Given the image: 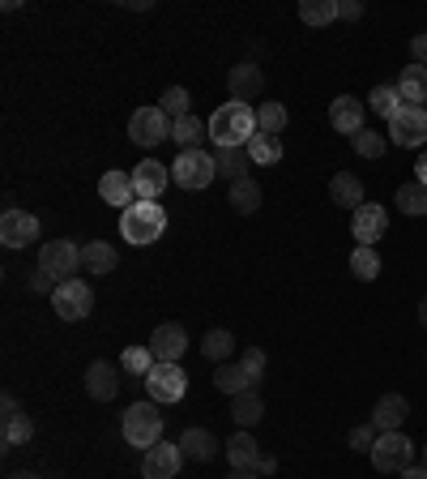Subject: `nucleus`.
Here are the masks:
<instances>
[{
	"mask_svg": "<svg viewBox=\"0 0 427 479\" xmlns=\"http://www.w3.org/2000/svg\"><path fill=\"white\" fill-rule=\"evenodd\" d=\"M256 137V111L248 103H222L210 116V142L218 150H231V146H248Z\"/></svg>",
	"mask_w": 427,
	"mask_h": 479,
	"instance_id": "f257e3e1",
	"label": "nucleus"
},
{
	"mask_svg": "<svg viewBox=\"0 0 427 479\" xmlns=\"http://www.w3.org/2000/svg\"><path fill=\"white\" fill-rule=\"evenodd\" d=\"M167 231V210L158 201H133L128 210H120V236L137 248H146L154 240H163Z\"/></svg>",
	"mask_w": 427,
	"mask_h": 479,
	"instance_id": "f03ea898",
	"label": "nucleus"
},
{
	"mask_svg": "<svg viewBox=\"0 0 427 479\" xmlns=\"http://www.w3.org/2000/svg\"><path fill=\"white\" fill-rule=\"evenodd\" d=\"M214 175H218V167H214V154H205V150H180V158L171 163V184H180L189 193L210 189Z\"/></svg>",
	"mask_w": 427,
	"mask_h": 479,
	"instance_id": "7ed1b4c3",
	"label": "nucleus"
},
{
	"mask_svg": "<svg viewBox=\"0 0 427 479\" xmlns=\"http://www.w3.org/2000/svg\"><path fill=\"white\" fill-rule=\"evenodd\" d=\"M158 436H163L158 402H133L125 411V441L137 445V450H149V445H158Z\"/></svg>",
	"mask_w": 427,
	"mask_h": 479,
	"instance_id": "20e7f679",
	"label": "nucleus"
},
{
	"mask_svg": "<svg viewBox=\"0 0 427 479\" xmlns=\"http://www.w3.org/2000/svg\"><path fill=\"white\" fill-rule=\"evenodd\" d=\"M52 308H56L60 321H85L94 313V291H90L85 279H64L52 291Z\"/></svg>",
	"mask_w": 427,
	"mask_h": 479,
	"instance_id": "39448f33",
	"label": "nucleus"
},
{
	"mask_svg": "<svg viewBox=\"0 0 427 479\" xmlns=\"http://www.w3.org/2000/svg\"><path fill=\"white\" fill-rule=\"evenodd\" d=\"M77 265H82V248L73 240H47L39 248V270L47 279H56V283L77 279Z\"/></svg>",
	"mask_w": 427,
	"mask_h": 479,
	"instance_id": "423d86ee",
	"label": "nucleus"
},
{
	"mask_svg": "<svg viewBox=\"0 0 427 479\" xmlns=\"http://www.w3.org/2000/svg\"><path fill=\"white\" fill-rule=\"evenodd\" d=\"M171 129H175V120H171L163 108H137L128 116V137L137 142V146H158V142H171Z\"/></svg>",
	"mask_w": 427,
	"mask_h": 479,
	"instance_id": "0eeeda50",
	"label": "nucleus"
},
{
	"mask_svg": "<svg viewBox=\"0 0 427 479\" xmlns=\"http://www.w3.org/2000/svg\"><path fill=\"white\" fill-rule=\"evenodd\" d=\"M389 142L402 150H419L427 142V108H410L402 103V111L389 120Z\"/></svg>",
	"mask_w": 427,
	"mask_h": 479,
	"instance_id": "6e6552de",
	"label": "nucleus"
},
{
	"mask_svg": "<svg viewBox=\"0 0 427 479\" xmlns=\"http://www.w3.org/2000/svg\"><path fill=\"white\" fill-rule=\"evenodd\" d=\"M146 394L149 402H180L189 394V372L180 364H154L146 377Z\"/></svg>",
	"mask_w": 427,
	"mask_h": 479,
	"instance_id": "1a4fd4ad",
	"label": "nucleus"
},
{
	"mask_svg": "<svg viewBox=\"0 0 427 479\" xmlns=\"http://www.w3.org/2000/svg\"><path fill=\"white\" fill-rule=\"evenodd\" d=\"M410 458H415V445L406 441V433H381L372 445V467L376 471H398L402 475L406 467H415Z\"/></svg>",
	"mask_w": 427,
	"mask_h": 479,
	"instance_id": "9d476101",
	"label": "nucleus"
},
{
	"mask_svg": "<svg viewBox=\"0 0 427 479\" xmlns=\"http://www.w3.org/2000/svg\"><path fill=\"white\" fill-rule=\"evenodd\" d=\"M35 240H39V218L30 215V210L9 206V210L0 215V244H4V248H26V244H35Z\"/></svg>",
	"mask_w": 427,
	"mask_h": 479,
	"instance_id": "9b49d317",
	"label": "nucleus"
},
{
	"mask_svg": "<svg viewBox=\"0 0 427 479\" xmlns=\"http://www.w3.org/2000/svg\"><path fill=\"white\" fill-rule=\"evenodd\" d=\"M167 184H171V167H163L158 158H141V163L133 167V189H137V201H158Z\"/></svg>",
	"mask_w": 427,
	"mask_h": 479,
	"instance_id": "f8f14e48",
	"label": "nucleus"
},
{
	"mask_svg": "<svg viewBox=\"0 0 427 479\" xmlns=\"http://www.w3.org/2000/svg\"><path fill=\"white\" fill-rule=\"evenodd\" d=\"M146 347L154 351V360H158V364H180V355L189 351V334H184V326L167 321V326H158L154 334H149Z\"/></svg>",
	"mask_w": 427,
	"mask_h": 479,
	"instance_id": "ddd939ff",
	"label": "nucleus"
},
{
	"mask_svg": "<svg viewBox=\"0 0 427 479\" xmlns=\"http://www.w3.org/2000/svg\"><path fill=\"white\" fill-rule=\"evenodd\" d=\"M261 377H265V372L248 369V364L239 360V364H218V372H214V386H218L222 394H231V398H239V394H256Z\"/></svg>",
	"mask_w": 427,
	"mask_h": 479,
	"instance_id": "4468645a",
	"label": "nucleus"
},
{
	"mask_svg": "<svg viewBox=\"0 0 427 479\" xmlns=\"http://www.w3.org/2000/svg\"><path fill=\"white\" fill-rule=\"evenodd\" d=\"M180 462H184V454H180V445H149L146 458H141V479H175L180 475Z\"/></svg>",
	"mask_w": 427,
	"mask_h": 479,
	"instance_id": "2eb2a0df",
	"label": "nucleus"
},
{
	"mask_svg": "<svg viewBox=\"0 0 427 479\" xmlns=\"http://www.w3.org/2000/svg\"><path fill=\"white\" fill-rule=\"evenodd\" d=\"M384 227H389V215H384V206H376V201H363L359 210L350 215V236L359 240V244H367V248H372V240L384 236Z\"/></svg>",
	"mask_w": 427,
	"mask_h": 479,
	"instance_id": "dca6fc26",
	"label": "nucleus"
},
{
	"mask_svg": "<svg viewBox=\"0 0 427 479\" xmlns=\"http://www.w3.org/2000/svg\"><path fill=\"white\" fill-rule=\"evenodd\" d=\"M227 90H231L235 103H253V99H261V90H265V73L253 61H244V65H235L227 73Z\"/></svg>",
	"mask_w": 427,
	"mask_h": 479,
	"instance_id": "f3484780",
	"label": "nucleus"
},
{
	"mask_svg": "<svg viewBox=\"0 0 427 479\" xmlns=\"http://www.w3.org/2000/svg\"><path fill=\"white\" fill-rule=\"evenodd\" d=\"M85 394H90L94 402H111V398L120 394V372H116V364L94 360V364L85 369Z\"/></svg>",
	"mask_w": 427,
	"mask_h": 479,
	"instance_id": "a211bd4d",
	"label": "nucleus"
},
{
	"mask_svg": "<svg viewBox=\"0 0 427 479\" xmlns=\"http://www.w3.org/2000/svg\"><path fill=\"white\" fill-rule=\"evenodd\" d=\"M406 415H410V402H406L402 394H384L381 402H376V411H372V428L376 433H402Z\"/></svg>",
	"mask_w": 427,
	"mask_h": 479,
	"instance_id": "6ab92c4d",
	"label": "nucleus"
},
{
	"mask_svg": "<svg viewBox=\"0 0 427 479\" xmlns=\"http://www.w3.org/2000/svg\"><path fill=\"white\" fill-rule=\"evenodd\" d=\"M99 197H103L107 206H120V210H128V206L137 201L133 172H103V180H99Z\"/></svg>",
	"mask_w": 427,
	"mask_h": 479,
	"instance_id": "aec40b11",
	"label": "nucleus"
},
{
	"mask_svg": "<svg viewBox=\"0 0 427 479\" xmlns=\"http://www.w3.org/2000/svg\"><path fill=\"white\" fill-rule=\"evenodd\" d=\"M329 120H334V129L346 133V137H355L363 129V103L355 94H338L334 103H329Z\"/></svg>",
	"mask_w": 427,
	"mask_h": 479,
	"instance_id": "412c9836",
	"label": "nucleus"
},
{
	"mask_svg": "<svg viewBox=\"0 0 427 479\" xmlns=\"http://www.w3.org/2000/svg\"><path fill=\"white\" fill-rule=\"evenodd\" d=\"M218 436L210 433V428H189V433L180 436V454L192 458V462H210V458H218Z\"/></svg>",
	"mask_w": 427,
	"mask_h": 479,
	"instance_id": "4be33fe9",
	"label": "nucleus"
},
{
	"mask_svg": "<svg viewBox=\"0 0 427 479\" xmlns=\"http://www.w3.org/2000/svg\"><path fill=\"white\" fill-rule=\"evenodd\" d=\"M227 458H231V471H248L256 462H261V445H256V436L248 433V428H239V433L227 441Z\"/></svg>",
	"mask_w": 427,
	"mask_h": 479,
	"instance_id": "5701e85b",
	"label": "nucleus"
},
{
	"mask_svg": "<svg viewBox=\"0 0 427 479\" xmlns=\"http://www.w3.org/2000/svg\"><path fill=\"white\" fill-rule=\"evenodd\" d=\"M82 265L94 274V279H99V274H111V270L120 265V253H116L107 240H90V244L82 248Z\"/></svg>",
	"mask_w": 427,
	"mask_h": 479,
	"instance_id": "b1692460",
	"label": "nucleus"
},
{
	"mask_svg": "<svg viewBox=\"0 0 427 479\" xmlns=\"http://www.w3.org/2000/svg\"><path fill=\"white\" fill-rule=\"evenodd\" d=\"M329 197H334V206L359 210L363 206V180L355 172H334V180H329Z\"/></svg>",
	"mask_w": 427,
	"mask_h": 479,
	"instance_id": "393cba45",
	"label": "nucleus"
},
{
	"mask_svg": "<svg viewBox=\"0 0 427 479\" xmlns=\"http://www.w3.org/2000/svg\"><path fill=\"white\" fill-rule=\"evenodd\" d=\"M398 94L410 108H423L427 103V69L423 65H406L402 77H398Z\"/></svg>",
	"mask_w": 427,
	"mask_h": 479,
	"instance_id": "a878e982",
	"label": "nucleus"
},
{
	"mask_svg": "<svg viewBox=\"0 0 427 479\" xmlns=\"http://www.w3.org/2000/svg\"><path fill=\"white\" fill-rule=\"evenodd\" d=\"M227 206H231L235 215H256V206H261V184H256L253 175L235 180L231 193H227Z\"/></svg>",
	"mask_w": 427,
	"mask_h": 479,
	"instance_id": "bb28decb",
	"label": "nucleus"
},
{
	"mask_svg": "<svg viewBox=\"0 0 427 479\" xmlns=\"http://www.w3.org/2000/svg\"><path fill=\"white\" fill-rule=\"evenodd\" d=\"M35 436V419L26 411L18 415H4V424H0V441H4V450H18V445H26Z\"/></svg>",
	"mask_w": 427,
	"mask_h": 479,
	"instance_id": "cd10ccee",
	"label": "nucleus"
},
{
	"mask_svg": "<svg viewBox=\"0 0 427 479\" xmlns=\"http://www.w3.org/2000/svg\"><path fill=\"white\" fill-rule=\"evenodd\" d=\"M214 167H218V175H227V180H244L248 175V167H253V158H248V150L244 146H231V150H218L214 154Z\"/></svg>",
	"mask_w": 427,
	"mask_h": 479,
	"instance_id": "c85d7f7f",
	"label": "nucleus"
},
{
	"mask_svg": "<svg viewBox=\"0 0 427 479\" xmlns=\"http://www.w3.org/2000/svg\"><path fill=\"white\" fill-rule=\"evenodd\" d=\"M205 133H210V125H201L197 116H184V120H175V129H171V142H180V150H201Z\"/></svg>",
	"mask_w": 427,
	"mask_h": 479,
	"instance_id": "c756f323",
	"label": "nucleus"
},
{
	"mask_svg": "<svg viewBox=\"0 0 427 479\" xmlns=\"http://www.w3.org/2000/svg\"><path fill=\"white\" fill-rule=\"evenodd\" d=\"M244 150H248V158H253L256 167H274L278 158H282V142H278V137H270V133H256Z\"/></svg>",
	"mask_w": 427,
	"mask_h": 479,
	"instance_id": "7c9ffc66",
	"label": "nucleus"
},
{
	"mask_svg": "<svg viewBox=\"0 0 427 479\" xmlns=\"http://www.w3.org/2000/svg\"><path fill=\"white\" fill-rule=\"evenodd\" d=\"M338 18V0H299V22L303 26H329Z\"/></svg>",
	"mask_w": 427,
	"mask_h": 479,
	"instance_id": "2f4dec72",
	"label": "nucleus"
},
{
	"mask_svg": "<svg viewBox=\"0 0 427 479\" xmlns=\"http://www.w3.org/2000/svg\"><path fill=\"white\" fill-rule=\"evenodd\" d=\"M231 351H235L231 329H210V334L201 338V355L214 360V364H227V360H231Z\"/></svg>",
	"mask_w": 427,
	"mask_h": 479,
	"instance_id": "473e14b6",
	"label": "nucleus"
},
{
	"mask_svg": "<svg viewBox=\"0 0 427 479\" xmlns=\"http://www.w3.org/2000/svg\"><path fill=\"white\" fill-rule=\"evenodd\" d=\"M398 210H402V215H410V218L427 215V189L419 184V180H406L402 189H398Z\"/></svg>",
	"mask_w": 427,
	"mask_h": 479,
	"instance_id": "72a5a7b5",
	"label": "nucleus"
},
{
	"mask_svg": "<svg viewBox=\"0 0 427 479\" xmlns=\"http://www.w3.org/2000/svg\"><path fill=\"white\" fill-rule=\"evenodd\" d=\"M231 415L239 428H253L256 419L265 415V402H261V394H239V398H231Z\"/></svg>",
	"mask_w": 427,
	"mask_h": 479,
	"instance_id": "f704fd0d",
	"label": "nucleus"
},
{
	"mask_svg": "<svg viewBox=\"0 0 427 479\" xmlns=\"http://www.w3.org/2000/svg\"><path fill=\"white\" fill-rule=\"evenodd\" d=\"M350 274H355V279H363V283L381 279V257H376V248L359 244V248L350 253Z\"/></svg>",
	"mask_w": 427,
	"mask_h": 479,
	"instance_id": "c9c22d12",
	"label": "nucleus"
},
{
	"mask_svg": "<svg viewBox=\"0 0 427 479\" xmlns=\"http://www.w3.org/2000/svg\"><path fill=\"white\" fill-rule=\"evenodd\" d=\"M286 120H291V116H286V108H282V103H261V108H256V133H270V137H278V133L286 129Z\"/></svg>",
	"mask_w": 427,
	"mask_h": 479,
	"instance_id": "e433bc0d",
	"label": "nucleus"
},
{
	"mask_svg": "<svg viewBox=\"0 0 427 479\" xmlns=\"http://www.w3.org/2000/svg\"><path fill=\"white\" fill-rule=\"evenodd\" d=\"M367 108L376 111V116H384V120H393L402 111V94H398V86H376L372 99H367Z\"/></svg>",
	"mask_w": 427,
	"mask_h": 479,
	"instance_id": "4c0bfd02",
	"label": "nucleus"
},
{
	"mask_svg": "<svg viewBox=\"0 0 427 479\" xmlns=\"http://www.w3.org/2000/svg\"><path fill=\"white\" fill-rule=\"evenodd\" d=\"M350 146H355L359 158H381L384 146H389V137H381V133H372V129H359L355 137H350Z\"/></svg>",
	"mask_w": 427,
	"mask_h": 479,
	"instance_id": "58836bf2",
	"label": "nucleus"
},
{
	"mask_svg": "<svg viewBox=\"0 0 427 479\" xmlns=\"http://www.w3.org/2000/svg\"><path fill=\"white\" fill-rule=\"evenodd\" d=\"M163 111H167L171 120H184V116H192V94L184 86H171L167 94H163Z\"/></svg>",
	"mask_w": 427,
	"mask_h": 479,
	"instance_id": "ea45409f",
	"label": "nucleus"
},
{
	"mask_svg": "<svg viewBox=\"0 0 427 479\" xmlns=\"http://www.w3.org/2000/svg\"><path fill=\"white\" fill-rule=\"evenodd\" d=\"M154 364H158V360H154V351L149 347H128L125 351V372H133V377H149Z\"/></svg>",
	"mask_w": 427,
	"mask_h": 479,
	"instance_id": "a19ab883",
	"label": "nucleus"
},
{
	"mask_svg": "<svg viewBox=\"0 0 427 479\" xmlns=\"http://www.w3.org/2000/svg\"><path fill=\"white\" fill-rule=\"evenodd\" d=\"M346 445H350L355 454H372V445H376V428H367V424H359V428H350V436H346Z\"/></svg>",
	"mask_w": 427,
	"mask_h": 479,
	"instance_id": "79ce46f5",
	"label": "nucleus"
},
{
	"mask_svg": "<svg viewBox=\"0 0 427 479\" xmlns=\"http://www.w3.org/2000/svg\"><path fill=\"white\" fill-rule=\"evenodd\" d=\"M338 18L342 22H355V18H363V4L359 0H338Z\"/></svg>",
	"mask_w": 427,
	"mask_h": 479,
	"instance_id": "37998d69",
	"label": "nucleus"
},
{
	"mask_svg": "<svg viewBox=\"0 0 427 479\" xmlns=\"http://www.w3.org/2000/svg\"><path fill=\"white\" fill-rule=\"evenodd\" d=\"M410 61L427 69V35H415V39H410Z\"/></svg>",
	"mask_w": 427,
	"mask_h": 479,
	"instance_id": "c03bdc74",
	"label": "nucleus"
},
{
	"mask_svg": "<svg viewBox=\"0 0 427 479\" xmlns=\"http://www.w3.org/2000/svg\"><path fill=\"white\" fill-rule=\"evenodd\" d=\"M244 364H248V369H256V372H265V351L248 347V351H244Z\"/></svg>",
	"mask_w": 427,
	"mask_h": 479,
	"instance_id": "a18cd8bd",
	"label": "nucleus"
},
{
	"mask_svg": "<svg viewBox=\"0 0 427 479\" xmlns=\"http://www.w3.org/2000/svg\"><path fill=\"white\" fill-rule=\"evenodd\" d=\"M30 291H56V279H47L43 270H35L30 274Z\"/></svg>",
	"mask_w": 427,
	"mask_h": 479,
	"instance_id": "49530a36",
	"label": "nucleus"
},
{
	"mask_svg": "<svg viewBox=\"0 0 427 479\" xmlns=\"http://www.w3.org/2000/svg\"><path fill=\"white\" fill-rule=\"evenodd\" d=\"M21 407H18V398H13V394H4V398H0V419H4V415H18Z\"/></svg>",
	"mask_w": 427,
	"mask_h": 479,
	"instance_id": "de8ad7c7",
	"label": "nucleus"
},
{
	"mask_svg": "<svg viewBox=\"0 0 427 479\" xmlns=\"http://www.w3.org/2000/svg\"><path fill=\"white\" fill-rule=\"evenodd\" d=\"M278 471V458H265L261 454V462H256V475H274Z\"/></svg>",
	"mask_w": 427,
	"mask_h": 479,
	"instance_id": "09e8293b",
	"label": "nucleus"
},
{
	"mask_svg": "<svg viewBox=\"0 0 427 479\" xmlns=\"http://www.w3.org/2000/svg\"><path fill=\"white\" fill-rule=\"evenodd\" d=\"M415 180H419V184L427 189V150L419 154V163H415Z\"/></svg>",
	"mask_w": 427,
	"mask_h": 479,
	"instance_id": "8fccbe9b",
	"label": "nucleus"
},
{
	"mask_svg": "<svg viewBox=\"0 0 427 479\" xmlns=\"http://www.w3.org/2000/svg\"><path fill=\"white\" fill-rule=\"evenodd\" d=\"M402 479H427V467H406Z\"/></svg>",
	"mask_w": 427,
	"mask_h": 479,
	"instance_id": "3c124183",
	"label": "nucleus"
},
{
	"mask_svg": "<svg viewBox=\"0 0 427 479\" xmlns=\"http://www.w3.org/2000/svg\"><path fill=\"white\" fill-rule=\"evenodd\" d=\"M227 479H261V475H256L253 467H248V471H231V475H227Z\"/></svg>",
	"mask_w": 427,
	"mask_h": 479,
	"instance_id": "603ef678",
	"label": "nucleus"
},
{
	"mask_svg": "<svg viewBox=\"0 0 427 479\" xmlns=\"http://www.w3.org/2000/svg\"><path fill=\"white\" fill-rule=\"evenodd\" d=\"M419 326L427 329V296H423V300H419Z\"/></svg>",
	"mask_w": 427,
	"mask_h": 479,
	"instance_id": "864d4df0",
	"label": "nucleus"
},
{
	"mask_svg": "<svg viewBox=\"0 0 427 479\" xmlns=\"http://www.w3.org/2000/svg\"><path fill=\"white\" fill-rule=\"evenodd\" d=\"M9 479H43V475H35V471H13Z\"/></svg>",
	"mask_w": 427,
	"mask_h": 479,
	"instance_id": "5fc2aeb1",
	"label": "nucleus"
},
{
	"mask_svg": "<svg viewBox=\"0 0 427 479\" xmlns=\"http://www.w3.org/2000/svg\"><path fill=\"white\" fill-rule=\"evenodd\" d=\"M419 467H427V445H423V462H419Z\"/></svg>",
	"mask_w": 427,
	"mask_h": 479,
	"instance_id": "6e6d98bb",
	"label": "nucleus"
}]
</instances>
